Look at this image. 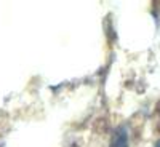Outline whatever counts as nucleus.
Masks as SVG:
<instances>
[{
	"label": "nucleus",
	"instance_id": "2",
	"mask_svg": "<svg viewBox=\"0 0 160 147\" xmlns=\"http://www.w3.org/2000/svg\"><path fill=\"white\" fill-rule=\"evenodd\" d=\"M155 147H160V141H158V142H157V145H155Z\"/></svg>",
	"mask_w": 160,
	"mask_h": 147
},
{
	"label": "nucleus",
	"instance_id": "1",
	"mask_svg": "<svg viewBox=\"0 0 160 147\" xmlns=\"http://www.w3.org/2000/svg\"><path fill=\"white\" fill-rule=\"evenodd\" d=\"M127 144H128V141H127L125 130H118L112 139V147H127Z\"/></svg>",
	"mask_w": 160,
	"mask_h": 147
}]
</instances>
